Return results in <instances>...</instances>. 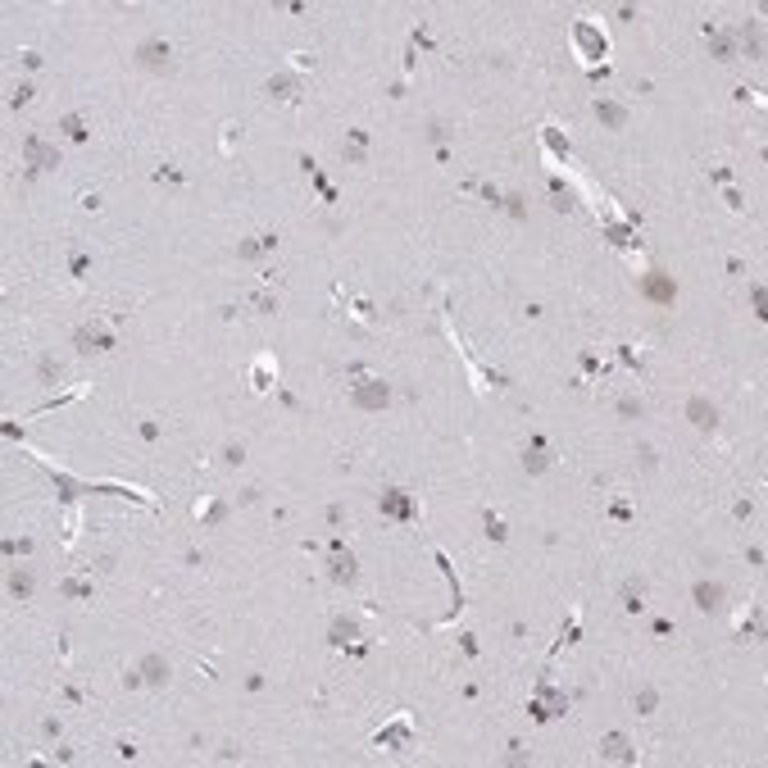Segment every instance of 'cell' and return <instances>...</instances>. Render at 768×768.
<instances>
[{
    "label": "cell",
    "mask_w": 768,
    "mask_h": 768,
    "mask_svg": "<svg viewBox=\"0 0 768 768\" xmlns=\"http://www.w3.org/2000/svg\"><path fill=\"white\" fill-rule=\"evenodd\" d=\"M137 64L146 68V73H169V68H173V50H169V41H141Z\"/></svg>",
    "instance_id": "1"
},
{
    "label": "cell",
    "mask_w": 768,
    "mask_h": 768,
    "mask_svg": "<svg viewBox=\"0 0 768 768\" xmlns=\"http://www.w3.org/2000/svg\"><path fill=\"white\" fill-rule=\"evenodd\" d=\"M727 600V591L718 582H695V609H704V614H718Z\"/></svg>",
    "instance_id": "2"
},
{
    "label": "cell",
    "mask_w": 768,
    "mask_h": 768,
    "mask_svg": "<svg viewBox=\"0 0 768 768\" xmlns=\"http://www.w3.org/2000/svg\"><path fill=\"white\" fill-rule=\"evenodd\" d=\"M641 287H646V296L650 300H673V296H678V287H673V278L669 273H646V278H641Z\"/></svg>",
    "instance_id": "3"
},
{
    "label": "cell",
    "mask_w": 768,
    "mask_h": 768,
    "mask_svg": "<svg viewBox=\"0 0 768 768\" xmlns=\"http://www.w3.org/2000/svg\"><path fill=\"white\" fill-rule=\"evenodd\" d=\"M387 401H391V391L382 387V382H364V387H355V405H359V410H382Z\"/></svg>",
    "instance_id": "4"
},
{
    "label": "cell",
    "mask_w": 768,
    "mask_h": 768,
    "mask_svg": "<svg viewBox=\"0 0 768 768\" xmlns=\"http://www.w3.org/2000/svg\"><path fill=\"white\" fill-rule=\"evenodd\" d=\"M687 419H691L695 428H700V432H714V428H718V410H714L709 401H700V396H695V401L687 405Z\"/></svg>",
    "instance_id": "5"
},
{
    "label": "cell",
    "mask_w": 768,
    "mask_h": 768,
    "mask_svg": "<svg viewBox=\"0 0 768 768\" xmlns=\"http://www.w3.org/2000/svg\"><path fill=\"white\" fill-rule=\"evenodd\" d=\"M23 151H28V160H32L37 169H55V164H59V151H50V146H41V141H37V137H28V141H23Z\"/></svg>",
    "instance_id": "6"
},
{
    "label": "cell",
    "mask_w": 768,
    "mask_h": 768,
    "mask_svg": "<svg viewBox=\"0 0 768 768\" xmlns=\"http://www.w3.org/2000/svg\"><path fill=\"white\" fill-rule=\"evenodd\" d=\"M141 682H151V687H164V682H169V664H164V655H151V660L141 664Z\"/></svg>",
    "instance_id": "7"
},
{
    "label": "cell",
    "mask_w": 768,
    "mask_h": 768,
    "mask_svg": "<svg viewBox=\"0 0 768 768\" xmlns=\"http://www.w3.org/2000/svg\"><path fill=\"white\" fill-rule=\"evenodd\" d=\"M595 114H600V123H609V128H623V119H628V109L614 105V100H600V105H595Z\"/></svg>",
    "instance_id": "8"
},
{
    "label": "cell",
    "mask_w": 768,
    "mask_h": 768,
    "mask_svg": "<svg viewBox=\"0 0 768 768\" xmlns=\"http://www.w3.org/2000/svg\"><path fill=\"white\" fill-rule=\"evenodd\" d=\"M600 755H605V759H618V764H628V759H632V750H628V741H623V736H605Z\"/></svg>",
    "instance_id": "9"
},
{
    "label": "cell",
    "mask_w": 768,
    "mask_h": 768,
    "mask_svg": "<svg viewBox=\"0 0 768 768\" xmlns=\"http://www.w3.org/2000/svg\"><path fill=\"white\" fill-rule=\"evenodd\" d=\"M269 91L273 96H282V100H296V91H300V82H296V77H287V73H278L269 82Z\"/></svg>",
    "instance_id": "10"
},
{
    "label": "cell",
    "mask_w": 768,
    "mask_h": 768,
    "mask_svg": "<svg viewBox=\"0 0 768 768\" xmlns=\"http://www.w3.org/2000/svg\"><path fill=\"white\" fill-rule=\"evenodd\" d=\"M641 595H646V582L632 577V582L623 586V609H641Z\"/></svg>",
    "instance_id": "11"
},
{
    "label": "cell",
    "mask_w": 768,
    "mask_h": 768,
    "mask_svg": "<svg viewBox=\"0 0 768 768\" xmlns=\"http://www.w3.org/2000/svg\"><path fill=\"white\" fill-rule=\"evenodd\" d=\"M332 577L336 582H355V559H350V555H336L332 559Z\"/></svg>",
    "instance_id": "12"
},
{
    "label": "cell",
    "mask_w": 768,
    "mask_h": 768,
    "mask_svg": "<svg viewBox=\"0 0 768 768\" xmlns=\"http://www.w3.org/2000/svg\"><path fill=\"white\" fill-rule=\"evenodd\" d=\"M278 246V237H250L246 246H241V255H246V260H255V255H264V250H273Z\"/></svg>",
    "instance_id": "13"
},
{
    "label": "cell",
    "mask_w": 768,
    "mask_h": 768,
    "mask_svg": "<svg viewBox=\"0 0 768 768\" xmlns=\"http://www.w3.org/2000/svg\"><path fill=\"white\" fill-rule=\"evenodd\" d=\"M546 464H550V459H546L541 450H528V459H523V468H528V473H541Z\"/></svg>",
    "instance_id": "14"
},
{
    "label": "cell",
    "mask_w": 768,
    "mask_h": 768,
    "mask_svg": "<svg viewBox=\"0 0 768 768\" xmlns=\"http://www.w3.org/2000/svg\"><path fill=\"white\" fill-rule=\"evenodd\" d=\"M10 591H14V595H28V591H32V577H28V573H14V577H10Z\"/></svg>",
    "instance_id": "15"
},
{
    "label": "cell",
    "mask_w": 768,
    "mask_h": 768,
    "mask_svg": "<svg viewBox=\"0 0 768 768\" xmlns=\"http://www.w3.org/2000/svg\"><path fill=\"white\" fill-rule=\"evenodd\" d=\"M64 132L73 141H87V132H82V119H77V114H73V119H64Z\"/></svg>",
    "instance_id": "16"
},
{
    "label": "cell",
    "mask_w": 768,
    "mask_h": 768,
    "mask_svg": "<svg viewBox=\"0 0 768 768\" xmlns=\"http://www.w3.org/2000/svg\"><path fill=\"white\" fill-rule=\"evenodd\" d=\"M637 709H641V714H650V709H655V691H641L637 695Z\"/></svg>",
    "instance_id": "17"
},
{
    "label": "cell",
    "mask_w": 768,
    "mask_h": 768,
    "mask_svg": "<svg viewBox=\"0 0 768 768\" xmlns=\"http://www.w3.org/2000/svg\"><path fill=\"white\" fill-rule=\"evenodd\" d=\"M487 537H496V541H505V523H500V519H487Z\"/></svg>",
    "instance_id": "18"
},
{
    "label": "cell",
    "mask_w": 768,
    "mask_h": 768,
    "mask_svg": "<svg viewBox=\"0 0 768 768\" xmlns=\"http://www.w3.org/2000/svg\"><path fill=\"white\" fill-rule=\"evenodd\" d=\"M382 505H387V509H391V514H410V505H405V500H401V496H391V500H382Z\"/></svg>",
    "instance_id": "19"
}]
</instances>
